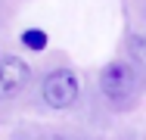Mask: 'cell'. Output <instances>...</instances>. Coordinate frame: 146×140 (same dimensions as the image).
Masks as SVG:
<instances>
[{
    "label": "cell",
    "instance_id": "obj_2",
    "mask_svg": "<svg viewBox=\"0 0 146 140\" xmlns=\"http://www.w3.org/2000/svg\"><path fill=\"white\" fill-rule=\"evenodd\" d=\"M40 90H44V103L50 109H72L78 103L81 84H78V75L72 69H53V72H47Z\"/></svg>",
    "mask_w": 146,
    "mask_h": 140
},
{
    "label": "cell",
    "instance_id": "obj_1",
    "mask_svg": "<svg viewBox=\"0 0 146 140\" xmlns=\"http://www.w3.org/2000/svg\"><path fill=\"white\" fill-rule=\"evenodd\" d=\"M100 90L109 103H127L134 93H137V69L124 59L109 62L103 72H100Z\"/></svg>",
    "mask_w": 146,
    "mask_h": 140
},
{
    "label": "cell",
    "instance_id": "obj_3",
    "mask_svg": "<svg viewBox=\"0 0 146 140\" xmlns=\"http://www.w3.org/2000/svg\"><path fill=\"white\" fill-rule=\"evenodd\" d=\"M31 81V69L19 56H0V100H13Z\"/></svg>",
    "mask_w": 146,
    "mask_h": 140
},
{
    "label": "cell",
    "instance_id": "obj_5",
    "mask_svg": "<svg viewBox=\"0 0 146 140\" xmlns=\"http://www.w3.org/2000/svg\"><path fill=\"white\" fill-rule=\"evenodd\" d=\"M22 44H25L28 50H44V47H47V34L37 31V28H28V31L22 34Z\"/></svg>",
    "mask_w": 146,
    "mask_h": 140
},
{
    "label": "cell",
    "instance_id": "obj_4",
    "mask_svg": "<svg viewBox=\"0 0 146 140\" xmlns=\"http://www.w3.org/2000/svg\"><path fill=\"white\" fill-rule=\"evenodd\" d=\"M124 50H127L131 62H134L137 69H146V31H134V34H127Z\"/></svg>",
    "mask_w": 146,
    "mask_h": 140
}]
</instances>
